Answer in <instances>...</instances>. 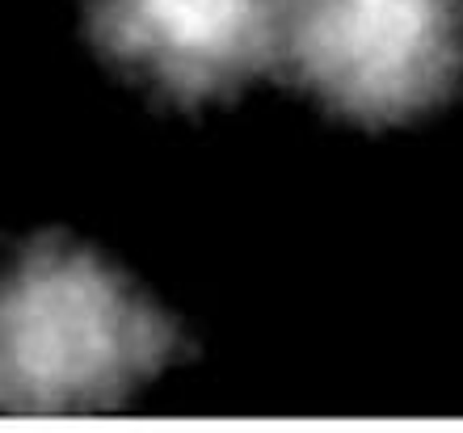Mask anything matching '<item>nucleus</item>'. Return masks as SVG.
I'll return each instance as SVG.
<instances>
[{"mask_svg": "<svg viewBox=\"0 0 463 433\" xmlns=\"http://www.w3.org/2000/svg\"><path fill=\"white\" fill-rule=\"evenodd\" d=\"M98 47L177 97L236 85L279 51L282 0H89Z\"/></svg>", "mask_w": 463, "mask_h": 433, "instance_id": "7ed1b4c3", "label": "nucleus"}, {"mask_svg": "<svg viewBox=\"0 0 463 433\" xmlns=\"http://www.w3.org/2000/svg\"><path fill=\"white\" fill-rule=\"evenodd\" d=\"M279 51L342 114L392 122L459 76L463 0H282Z\"/></svg>", "mask_w": 463, "mask_h": 433, "instance_id": "f03ea898", "label": "nucleus"}, {"mask_svg": "<svg viewBox=\"0 0 463 433\" xmlns=\"http://www.w3.org/2000/svg\"><path fill=\"white\" fill-rule=\"evenodd\" d=\"M169 328L106 261L38 240L0 269V412L106 409L156 371Z\"/></svg>", "mask_w": 463, "mask_h": 433, "instance_id": "f257e3e1", "label": "nucleus"}]
</instances>
